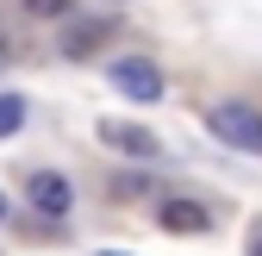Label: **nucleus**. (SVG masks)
<instances>
[{"instance_id":"obj_1","label":"nucleus","mask_w":262,"mask_h":256,"mask_svg":"<svg viewBox=\"0 0 262 256\" xmlns=\"http://www.w3.org/2000/svg\"><path fill=\"white\" fill-rule=\"evenodd\" d=\"M206 132L219 144H231V150L262 156V113L250 100H219V106H206Z\"/></svg>"},{"instance_id":"obj_2","label":"nucleus","mask_w":262,"mask_h":256,"mask_svg":"<svg viewBox=\"0 0 262 256\" xmlns=\"http://www.w3.org/2000/svg\"><path fill=\"white\" fill-rule=\"evenodd\" d=\"M113 88L125 94V100H138V106H156L162 100V69L150 56H119L113 62Z\"/></svg>"},{"instance_id":"obj_3","label":"nucleus","mask_w":262,"mask_h":256,"mask_svg":"<svg viewBox=\"0 0 262 256\" xmlns=\"http://www.w3.org/2000/svg\"><path fill=\"white\" fill-rule=\"evenodd\" d=\"M25 194H31V206H38V212H50V219H62V212L75 206V187L62 181L56 169H38V175H31V187H25Z\"/></svg>"},{"instance_id":"obj_4","label":"nucleus","mask_w":262,"mask_h":256,"mask_svg":"<svg viewBox=\"0 0 262 256\" xmlns=\"http://www.w3.org/2000/svg\"><path fill=\"white\" fill-rule=\"evenodd\" d=\"M100 138H106L113 150H125V156H156V150H162L156 132H144V125H131V119H100Z\"/></svg>"},{"instance_id":"obj_5","label":"nucleus","mask_w":262,"mask_h":256,"mask_svg":"<svg viewBox=\"0 0 262 256\" xmlns=\"http://www.w3.org/2000/svg\"><path fill=\"white\" fill-rule=\"evenodd\" d=\"M113 31H119V19H81V25H69L62 50H69V56H94V50L113 38Z\"/></svg>"},{"instance_id":"obj_6","label":"nucleus","mask_w":262,"mask_h":256,"mask_svg":"<svg viewBox=\"0 0 262 256\" xmlns=\"http://www.w3.org/2000/svg\"><path fill=\"white\" fill-rule=\"evenodd\" d=\"M156 219H162L169 231H206V225H212V212H206L200 200H162Z\"/></svg>"},{"instance_id":"obj_7","label":"nucleus","mask_w":262,"mask_h":256,"mask_svg":"<svg viewBox=\"0 0 262 256\" xmlns=\"http://www.w3.org/2000/svg\"><path fill=\"white\" fill-rule=\"evenodd\" d=\"M25 125V94H0V138H13Z\"/></svg>"},{"instance_id":"obj_8","label":"nucleus","mask_w":262,"mask_h":256,"mask_svg":"<svg viewBox=\"0 0 262 256\" xmlns=\"http://www.w3.org/2000/svg\"><path fill=\"white\" fill-rule=\"evenodd\" d=\"M25 13H38V19H62V13H69V0H25Z\"/></svg>"},{"instance_id":"obj_9","label":"nucleus","mask_w":262,"mask_h":256,"mask_svg":"<svg viewBox=\"0 0 262 256\" xmlns=\"http://www.w3.org/2000/svg\"><path fill=\"white\" fill-rule=\"evenodd\" d=\"M250 256H262V219L250 225Z\"/></svg>"},{"instance_id":"obj_10","label":"nucleus","mask_w":262,"mask_h":256,"mask_svg":"<svg viewBox=\"0 0 262 256\" xmlns=\"http://www.w3.org/2000/svg\"><path fill=\"white\" fill-rule=\"evenodd\" d=\"M0 219H7V194H0Z\"/></svg>"},{"instance_id":"obj_11","label":"nucleus","mask_w":262,"mask_h":256,"mask_svg":"<svg viewBox=\"0 0 262 256\" xmlns=\"http://www.w3.org/2000/svg\"><path fill=\"white\" fill-rule=\"evenodd\" d=\"M94 256H119V250H94Z\"/></svg>"},{"instance_id":"obj_12","label":"nucleus","mask_w":262,"mask_h":256,"mask_svg":"<svg viewBox=\"0 0 262 256\" xmlns=\"http://www.w3.org/2000/svg\"><path fill=\"white\" fill-rule=\"evenodd\" d=\"M0 69H7V50H0Z\"/></svg>"}]
</instances>
